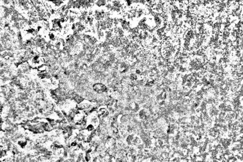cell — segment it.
<instances>
[{
    "mask_svg": "<svg viewBox=\"0 0 243 162\" xmlns=\"http://www.w3.org/2000/svg\"><path fill=\"white\" fill-rule=\"evenodd\" d=\"M93 89L96 92L99 94L105 93V92H106L108 90L106 85L102 83H99L94 84L93 85Z\"/></svg>",
    "mask_w": 243,
    "mask_h": 162,
    "instance_id": "6da1fadb",
    "label": "cell"
}]
</instances>
